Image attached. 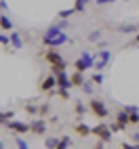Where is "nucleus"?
<instances>
[{
	"instance_id": "obj_1",
	"label": "nucleus",
	"mask_w": 139,
	"mask_h": 149,
	"mask_svg": "<svg viewBox=\"0 0 139 149\" xmlns=\"http://www.w3.org/2000/svg\"><path fill=\"white\" fill-rule=\"evenodd\" d=\"M95 61H97V57L95 55H91V53H82L80 57L74 61V72H80V74H84L86 69H91V67H95Z\"/></svg>"
},
{
	"instance_id": "obj_2",
	"label": "nucleus",
	"mask_w": 139,
	"mask_h": 149,
	"mask_svg": "<svg viewBox=\"0 0 139 149\" xmlns=\"http://www.w3.org/2000/svg\"><path fill=\"white\" fill-rule=\"evenodd\" d=\"M67 42H72V40H70V36H67L65 32H61L59 36H51V38H48V36H42V44L48 46V48H53V51H55V48H59V46H63V44H67Z\"/></svg>"
},
{
	"instance_id": "obj_3",
	"label": "nucleus",
	"mask_w": 139,
	"mask_h": 149,
	"mask_svg": "<svg viewBox=\"0 0 139 149\" xmlns=\"http://www.w3.org/2000/svg\"><path fill=\"white\" fill-rule=\"evenodd\" d=\"M88 109H91V113H93L95 118H99V120H103V118L110 116L107 105L101 101V99H91V101H88Z\"/></svg>"
},
{
	"instance_id": "obj_4",
	"label": "nucleus",
	"mask_w": 139,
	"mask_h": 149,
	"mask_svg": "<svg viewBox=\"0 0 139 149\" xmlns=\"http://www.w3.org/2000/svg\"><path fill=\"white\" fill-rule=\"evenodd\" d=\"M93 134L99 139V141H103V143H110L112 141V130H110V126H105V124L93 126Z\"/></svg>"
},
{
	"instance_id": "obj_5",
	"label": "nucleus",
	"mask_w": 139,
	"mask_h": 149,
	"mask_svg": "<svg viewBox=\"0 0 139 149\" xmlns=\"http://www.w3.org/2000/svg\"><path fill=\"white\" fill-rule=\"evenodd\" d=\"M44 57H46V61L51 63V65H63V67H67V63H65V59L59 55L57 51H53V48H48V51L44 53Z\"/></svg>"
},
{
	"instance_id": "obj_6",
	"label": "nucleus",
	"mask_w": 139,
	"mask_h": 149,
	"mask_svg": "<svg viewBox=\"0 0 139 149\" xmlns=\"http://www.w3.org/2000/svg\"><path fill=\"white\" fill-rule=\"evenodd\" d=\"M8 130H13V132H19V134H25V132H32V128H29V124L25 122H19V120H11L6 124Z\"/></svg>"
},
{
	"instance_id": "obj_7",
	"label": "nucleus",
	"mask_w": 139,
	"mask_h": 149,
	"mask_svg": "<svg viewBox=\"0 0 139 149\" xmlns=\"http://www.w3.org/2000/svg\"><path fill=\"white\" fill-rule=\"evenodd\" d=\"M55 88H57V78L48 74V76L44 78V80L40 82V91H42V93H53Z\"/></svg>"
},
{
	"instance_id": "obj_8",
	"label": "nucleus",
	"mask_w": 139,
	"mask_h": 149,
	"mask_svg": "<svg viewBox=\"0 0 139 149\" xmlns=\"http://www.w3.org/2000/svg\"><path fill=\"white\" fill-rule=\"evenodd\" d=\"M29 128H32V132L34 134H44L46 132V122L42 120V118H34V120L32 122H29Z\"/></svg>"
},
{
	"instance_id": "obj_9",
	"label": "nucleus",
	"mask_w": 139,
	"mask_h": 149,
	"mask_svg": "<svg viewBox=\"0 0 139 149\" xmlns=\"http://www.w3.org/2000/svg\"><path fill=\"white\" fill-rule=\"evenodd\" d=\"M57 78V88H61V91H70L74 84H72V80H70V76L63 72V74H59V76H55Z\"/></svg>"
},
{
	"instance_id": "obj_10",
	"label": "nucleus",
	"mask_w": 139,
	"mask_h": 149,
	"mask_svg": "<svg viewBox=\"0 0 139 149\" xmlns=\"http://www.w3.org/2000/svg\"><path fill=\"white\" fill-rule=\"evenodd\" d=\"M116 124H118V126H120V128H122V130H124V128H126L128 124H131V122H128V113L124 111V109H120V111H118V113H116Z\"/></svg>"
},
{
	"instance_id": "obj_11",
	"label": "nucleus",
	"mask_w": 139,
	"mask_h": 149,
	"mask_svg": "<svg viewBox=\"0 0 139 149\" xmlns=\"http://www.w3.org/2000/svg\"><path fill=\"white\" fill-rule=\"evenodd\" d=\"M70 80H72V84H74V86H80V88L88 82L86 78H84V74H80V72H74L72 76H70Z\"/></svg>"
},
{
	"instance_id": "obj_12",
	"label": "nucleus",
	"mask_w": 139,
	"mask_h": 149,
	"mask_svg": "<svg viewBox=\"0 0 139 149\" xmlns=\"http://www.w3.org/2000/svg\"><path fill=\"white\" fill-rule=\"evenodd\" d=\"M74 130L78 132V136H88V134H93V128L88 126V124H82V122H80V124H76V126H74Z\"/></svg>"
},
{
	"instance_id": "obj_13",
	"label": "nucleus",
	"mask_w": 139,
	"mask_h": 149,
	"mask_svg": "<svg viewBox=\"0 0 139 149\" xmlns=\"http://www.w3.org/2000/svg\"><path fill=\"white\" fill-rule=\"evenodd\" d=\"M0 29H2V32H11V29H13V21L4 13H0Z\"/></svg>"
},
{
	"instance_id": "obj_14",
	"label": "nucleus",
	"mask_w": 139,
	"mask_h": 149,
	"mask_svg": "<svg viewBox=\"0 0 139 149\" xmlns=\"http://www.w3.org/2000/svg\"><path fill=\"white\" fill-rule=\"evenodd\" d=\"M118 32L120 34H137V25L135 23H120L118 25Z\"/></svg>"
},
{
	"instance_id": "obj_15",
	"label": "nucleus",
	"mask_w": 139,
	"mask_h": 149,
	"mask_svg": "<svg viewBox=\"0 0 139 149\" xmlns=\"http://www.w3.org/2000/svg\"><path fill=\"white\" fill-rule=\"evenodd\" d=\"M8 38H11V48H21L23 46V40H21V36H19L17 32H11Z\"/></svg>"
},
{
	"instance_id": "obj_16",
	"label": "nucleus",
	"mask_w": 139,
	"mask_h": 149,
	"mask_svg": "<svg viewBox=\"0 0 139 149\" xmlns=\"http://www.w3.org/2000/svg\"><path fill=\"white\" fill-rule=\"evenodd\" d=\"M95 57L99 59V61H103V63L107 65V63H110V59H112V53L107 51V48H103V51H99V53H97Z\"/></svg>"
},
{
	"instance_id": "obj_17",
	"label": "nucleus",
	"mask_w": 139,
	"mask_h": 149,
	"mask_svg": "<svg viewBox=\"0 0 139 149\" xmlns=\"http://www.w3.org/2000/svg\"><path fill=\"white\" fill-rule=\"evenodd\" d=\"M15 118V111H0V124L2 126H6L8 122H11Z\"/></svg>"
},
{
	"instance_id": "obj_18",
	"label": "nucleus",
	"mask_w": 139,
	"mask_h": 149,
	"mask_svg": "<svg viewBox=\"0 0 139 149\" xmlns=\"http://www.w3.org/2000/svg\"><path fill=\"white\" fill-rule=\"evenodd\" d=\"M101 36H103L101 29H95V32L86 34V40H88V42H101Z\"/></svg>"
},
{
	"instance_id": "obj_19",
	"label": "nucleus",
	"mask_w": 139,
	"mask_h": 149,
	"mask_svg": "<svg viewBox=\"0 0 139 149\" xmlns=\"http://www.w3.org/2000/svg\"><path fill=\"white\" fill-rule=\"evenodd\" d=\"M57 145H59V139H55V136H46L44 139V147L46 149H57Z\"/></svg>"
},
{
	"instance_id": "obj_20",
	"label": "nucleus",
	"mask_w": 139,
	"mask_h": 149,
	"mask_svg": "<svg viewBox=\"0 0 139 149\" xmlns=\"http://www.w3.org/2000/svg\"><path fill=\"white\" fill-rule=\"evenodd\" d=\"M88 2H91V0H76L74 2V11L76 13H84V8H86Z\"/></svg>"
},
{
	"instance_id": "obj_21",
	"label": "nucleus",
	"mask_w": 139,
	"mask_h": 149,
	"mask_svg": "<svg viewBox=\"0 0 139 149\" xmlns=\"http://www.w3.org/2000/svg\"><path fill=\"white\" fill-rule=\"evenodd\" d=\"M74 13H76V11H74V6H72V8H61V11L57 13V17H59V19H70Z\"/></svg>"
},
{
	"instance_id": "obj_22",
	"label": "nucleus",
	"mask_w": 139,
	"mask_h": 149,
	"mask_svg": "<svg viewBox=\"0 0 139 149\" xmlns=\"http://www.w3.org/2000/svg\"><path fill=\"white\" fill-rule=\"evenodd\" d=\"M70 145H72V139H70V136H61V139H59L57 149H70Z\"/></svg>"
},
{
	"instance_id": "obj_23",
	"label": "nucleus",
	"mask_w": 139,
	"mask_h": 149,
	"mask_svg": "<svg viewBox=\"0 0 139 149\" xmlns=\"http://www.w3.org/2000/svg\"><path fill=\"white\" fill-rule=\"evenodd\" d=\"M84 113H86V107H84V103H82V101H78V103H76V116H78V118H82Z\"/></svg>"
},
{
	"instance_id": "obj_24",
	"label": "nucleus",
	"mask_w": 139,
	"mask_h": 149,
	"mask_svg": "<svg viewBox=\"0 0 139 149\" xmlns=\"http://www.w3.org/2000/svg\"><path fill=\"white\" fill-rule=\"evenodd\" d=\"M91 82L93 84H103V74H99V72L91 74Z\"/></svg>"
},
{
	"instance_id": "obj_25",
	"label": "nucleus",
	"mask_w": 139,
	"mask_h": 149,
	"mask_svg": "<svg viewBox=\"0 0 139 149\" xmlns=\"http://www.w3.org/2000/svg\"><path fill=\"white\" fill-rule=\"evenodd\" d=\"M25 111H27L29 116H38V105H34V103H27V105H25Z\"/></svg>"
},
{
	"instance_id": "obj_26",
	"label": "nucleus",
	"mask_w": 139,
	"mask_h": 149,
	"mask_svg": "<svg viewBox=\"0 0 139 149\" xmlns=\"http://www.w3.org/2000/svg\"><path fill=\"white\" fill-rule=\"evenodd\" d=\"M15 143H17V149H29V145L23 141L21 136H17V139H15Z\"/></svg>"
},
{
	"instance_id": "obj_27",
	"label": "nucleus",
	"mask_w": 139,
	"mask_h": 149,
	"mask_svg": "<svg viewBox=\"0 0 139 149\" xmlns=\"http://www.w3.org/2000/svg\"><path fill=\"white\" fill-rule=\"evenodd\" d=\"M0 44H2V46H11V38H8V36H4V34H0Z\"/></svg>"
},
{
	"instance_id": "obj_28",
	"label": "nucleus",
	"mask_w": 139,
	"mask_h": 149,
	"mask_svg": "<svg viewBox=\"0 0 139 149\" xmlns=\"http://www.w3.org/2000/svg\"><path fill=\"white\" fill-rule=\"evenodd\" d=\"M128 122L139 126V111H137V113H128Z\"/></svg>"
},
{
	"instance_id": "obj_29",
	"label": "nucleus",
	"mask_w": 139,
	"mask_h": 149,
	"mask_svg": "<svg viewBox=\"0 0 139 149\" xmlns=\"http://www.w3.org/2000/svg\"><path fill=\"white\" fill-rule=\"evenodd\" d=\"M38 116H48V105H46V103L38 107Z\"/></svg>"
},
{
	"instance_id": "obj_30",
	"label": "nucleus",
	"mask_w": 139,
	"mask_h": 149,
	"mask_svg": "<svg viewBox=\"0 0 139 149\" xmlns=\"http://www.w3.org/2000/svg\"><path fill=\"white\" fill-rule=\"evenodd\" d=\"M103 67H105V63L97 59V61H95V72H99V74H101V72H103Z\"/></svg>"
},
{
	"instance_id": "obj_31",
	"label": "nucleus",
	"mask_w": 139,
	"mask_h": 149,
	"mask_svg": "<svg viewBox=\"0 0 139 149\" xmlns=\"http://www.w3.org/2000/svg\"><path fill=\"white\" fill-rule=\"evenodd\" d=\"M126 113H137L139 111V107H135V105H126V107H122Z\"/></svg>"
},
{
	"instance_id": "obj_32",
	"label": "nucleus",
	"mask_w": 139,
	"mask_h": 149,
	"mask_svg": "<svg viewBox=\"0 0 139 149\" xmlns=\"http://www.w3.org/2000/svg\"><path fill=\"white\" fill-rule=\"evenodd\" d=\"M82 91H84L86 95H91V93H93V84H91V80H88V82H86V84L82 86Z\"/></svg>"
},
{
	"instance_id": "obj_33",
	"label": "nucleus",
	"mask_w": 139,
	"mask_h": 149,
	"mask_svg": "<svg viewBox=\"0 0 139 149\" xmlns=\"http://www.w3.org/2000/svg\"><path fill=\"white\" fill-rule=\"evenodd\" d=\"M120 149H137L135 143H120Z\"/></svg>"
},
{
	"instance_id": "obj_34",
	"label": "nucleus",
	"mask_w": 139,
	"mask_h": 149,
	"mask_svg": "<svg viewBox=\"0 0 139 149\" xmlns=\"http://www.w3.org/2000/svg\"><path fill=\"white\" fill-rule=\"evenodd\" d=\"M110 130H112V134H114V132H122V128H120V126H118V124L114 122V124L110 126Z\"/></svg>"
},
{
	"instance_id": "obj_35",
	"label": "nucleus",
	"mask_w": 139,
	"mask_h": 149,
	"mask_svg": "<svg viewBox=\"0 0 139 149\" xmlns=\"http://www.w3.org/2000/svg\"><path fill=\"white\" fill-rule=\"evenodd\" d=\"M95 2H97L99 6H103V4H112V2H116V0H95Z\"/></svg>"
},
{
	"instance_id": "obj_36",
	"label": "nucleus",
	"mask_w": 139,
	"mask_h": 149,
	"mask_svg": "<svg viewBox=\"0 0 139 149\" xmlns=\"http://www.w3.org/2000/svg\"><path fill=\"white\" fill-rule=\"evenodd\" d=\"M67 25H70V23L65 21V19H61V21H59V23H57V27H61V29H65Z\"/></svg>"
},
{
	"instance_id": "obj_37",
	"label": "nucleus",
	"mask_w": 139,
	"mask_h": 149,
	"mask_svg": "<svg viewBox=\"0 0 139 149\" xmlns=\"http://www.w3.org/2000/svg\"><path fill=\"white\" fill-rule=\"evenodd\" d=\"M93 149H105V143H103V141H97Z\"/></svg>"
},
{
	"instance_id": "obj_38",
	"label": "nucleus",
	"mask_w": 139,
	"mask_h": 149,
	"mask_svg": "<svg viewBox=\"0 0 139 149\" xmlns=\"http://www.w3.org/2000/svg\"><path fill=\"white\" fill-rule=\"evenodd\" d=\"M133 143L139 145V132H133Z\"/></svg>"
},
{
	"instance_id": "obj_39",
	"label": "nucleus",
	"mask_w": 139,
	"mask_h": 149,
	"mask_svg": "<svg viewBox=\"0 0 139 149\" xmlns=\"http://www.w3.org/2000/svg\"><path fill=\"white\" fill-rule=\"evenodd\" d=\"M133 44H135V46H139V34H135V40H133Z\"/></svg>"
},
{
	"instance_id": "obj_40",
	"label": "nucleus",
	"mask_w": 139,
	"mask_h": 149,
	"mask_svg": "<svg viewBox=\"0 0 139 149\" xmlns=\"http://www.w3.org/2000/svg\"><path fill=\"white\" fill-rule=\"evenodd\" d=\"M0 149H4V143H2V141H0Z\"/></svg>"
},
{
	"instance_id": "obj_41",
	"label": "nucleus",
	"mask_w": 139,
	"mask_h": 149,
	"mask_svg": "<svg viewBox=\"0 0 139 149\" xmlns=\"http://www.w3.org/2000/svg\"><path fill=\"white\" fill-rule=\"evenodd\" d=\"M0 13H2V0H0Z\"/></svg>"
},
{
	"instance_id": "obj_42",
	"label": "nucleus",
	"mask_w": 139,
	"mask_h": 149,
	"mask_svg": "<svg viewBox=\"0 0 139 149\" xmlns=\"http://www.w3.org/2000/svg\"><path fill=\"white\" fill-rule=\"evenodd\" d=\"M137 149H139V145H137Z\"/></svg>"
}]
</instances>
